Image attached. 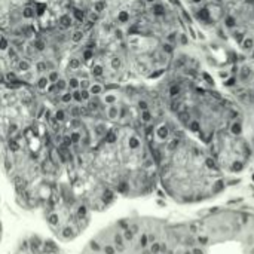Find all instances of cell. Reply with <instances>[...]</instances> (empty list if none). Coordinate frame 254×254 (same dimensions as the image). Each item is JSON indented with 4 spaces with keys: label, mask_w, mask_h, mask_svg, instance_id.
I'll return each instance as SVG.
<instances>
[{
    "label": "cell",
    "mask_w": 254,
    "mask_h": 254,
    "mask_svg": "<svg viewBox=\"0 0 254 254\" xmlns=\"http://www.w3.org/2000/svg\"><path fill=\"white\" fill-rule=\"evenodd\" d=\"M91 156L101 177L118 196H146L159 183L152 147L147 138L134 129L107 131L101 146Z\"/></svg>",
    "instance_id": "obj_1"
},
{
    "label": "cell",
    "mask_w": 254,
    "mask_h": 254,
    "mask_svg": "<svg viewBox=\"0 0 254 254\" xmlns=\"http://www.w3.org/2000/svg\"><path fill=\"white\" fill-rule=\"evenodd\" d=\"M167 223L155 219H119L95 234L80 254H167Z\"/></svg>",
    "instance_id": "obj_2"
},
{
    "label": "cell",
    "mask_w": 254,
    "mask_h": 254,
    "mask_svg": "<svg viewBox=\"0 0 254 254\" xmlns=\"http://www.w3.org/2000/svg\"><path fill=\"white\" fill-rule=\"evenodd\" d=\"M58 182L91 213L107 210L118 198L101 177L92 156L83 152L70 156L63 164Z\"/></svg>",
    "instance_id": "obj_3"
},
{
    "label": "cell",
    "mask_w": 254,
    "mask_h": 254,
    "mask_svg": "<svg viewBox=\"0 0 254 254\" xmlns=\"http://www.w3.org/2000/svg\"><path fill=\"white\" fill-rule=\"evenodd\" d=\"M39 211L54 238L61 243L79 238L88 229L92 217V213L58 180Z\"/></svg>",
    "instance_id": "obj_4"
},
{
    "label": "cell",
    "mask_w": 254,
    "mask_h": 254,
    "mask_svg": "<svg viewBox=\"0 0 254 254\" xmlns=\"http://www.w3.org/2000/svg\"><path fill=\"white\" fill-rule=\"evenodd\" d=\"M61 22H63V25H68V24H70V18L63 16V18H61Z\"/></svg>",
    "instance_id": "obj_5"
},
{
    "label": "cell",
    "mask_w": 254,
    "mask_h": 254,
    "mask_svg": "<svg viewBox=\"0 0 254 254\" xmlns=\"http://www.w3.org/2000/svg\"><path fill=\"white\" fill-rule=\"evenodd\" d=\"M1 234H3V229H1V220H0V241H1Z\"/></svg>",
    "instance_id": "obj_6"
},
{
    "label": "cell",
    "mask_w": 254,
    "mask_h": 254,
    "mask_svg": "<svg viewBox=\"0 0 254 254\" xmlns=\"http://www.w3.org/2000/svg\"><path fill=\"white\" fill-rule=\"evenodd\" d=\"M253 1H254V0H253Z\"/></svg>",
    "instance_id": "obj_7"
}]
</instances>
